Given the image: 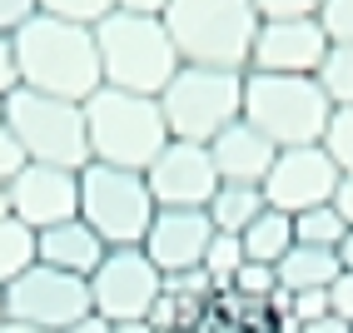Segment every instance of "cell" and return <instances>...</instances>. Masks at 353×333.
<instances>
[{"label": "cell", "instance_id": "obj_12", "mask_svg": "<svg viewBox=\"0 0 353 333\" xmlns=\"http://www.w3.org/2000/svg\"><path fill=\"white\" fill-rule=\"evenodd\" d=\"M145 184L154 194V209H204L219 189V170L209 145H190V139H170L159 159L145 170Z\"/></svg>", "mask_w": 353, "mask_h": 333}, {"label": "cell", "instance_id": "obj_15", "mask_svg": "<svg viewBox=\"0 0 353 333\" xmlns=\"http://www.w3.org/2000/svg\"><path fill=\"white\" fill-rule=\"evenodd\" d=\"M209 239H214V224H209L204 209H154L150 234H145L139 249H145L150 264L170 279V274H184V269H199Z\"/></svg>", "mask_w": 353, "mask_h": 333}, {"label": "cell", "instance_id": "obj_37", "mask_svg": "<svg viewBox=\"0 0 353 333\" xmlns=\"http://www.w3.org/2000/svg\"><path fill=\"white\" fill-rule=\"evenodd\" d=\"M170 0H114V10H130V15H164Z\"/></svg>", "mask_w": 353, "mask_h": 333}, {"label": "cell", "instance_id": "obj_45", "mask_svg": "<svg viewBox=\"0 0 353 333\" xmlns=\"http://www.w3.org/2000/svg\"><path fill=\"white\" fill-rule=\"evenodd\" d=\"M179 333H190V328H179Z\"/></svg>", "mask_w": 353, "mask_h": 333}, {"label": "cell", "instance_id": "obj_27", "mask_svg": "<svg viewBox=\"0 0 353 333\" xmlns=\"http://www.w3.org/2000/svg\"><path fill=\"white\" fill-rule=\"evenodd\" d=\"M40 15L75 20V26H90V30H95L105 15H114V0H40Z\"/></svg>", "mask_w": 353, "mask_h": 333}, {"label": "cell", "instance_id": "obj_38", "mask_svg": "<svg viewBox=\"0 0 353 333\" xmlns=\"http://www.w3.org/2000/svg\"><path fill=\"white\" fill-rule=\"evenodd\" d=\"M65 333H114V323L110 319H100V314H85V319H75Z\"/></svg>", "mask_w": 353, "mask_h": 333}, {"label": "cell", "instance_id": "obj_26", "mask_svg": "<svg viewBox=\"0 0 353 333\" xmlns=\"http://www.w3.org/2000/svg\"><path fill=\"white\" fill-rule=\"evenodd\" d=\"M229 294H239L244 303H269L279 294V269L274 264H254V259H244L239 274H234Z\"/></svg>", "mask_w": 353, "mask_h": 333}, {"label": "cell", "instance_id": "obj_9", "mask_svg": "<svg viewBox=\"0 0 353 333\" xmlns=\"http://www.w3.org/2000/svg\"><path fill=\"white\" fill-rule=\"evenodd\" d=\"M85 314H95L90 308V279H75L65 269L30 264L15 283H6V319L35 323L45 333H65Z\"/></svg>", "mask_w": 353, "mask_h": 333}, {"label": "cell", "instance_id": "obj_32", "mask_svg": "<svg viewBox=\"0 0 353 333\" xmlns=\"http://www.w3.org/2000/svg\"><path fill=\"white\" fill-rule=\"evenodd\" d=\"M30 15H40V0H0V35H15Z\"/></svg>", "mask_w": 353, "mask_h": 333}, {"label": "cell", "instance_id": "obj_33", "mask_svg": "<svg viewBox=\"0 0 353 333\" xmlns=\"http://www.w3.org/2000/svg\"><path fill=\"white\" fill-rule=\"evenodd\" d=\"M328 308H334L343 323H353V269H343L334 283H328Z\"/></svg>", "mask_w": 353, "mask_h": 333}, {"label": "cell", "instance_id": "obj_1", "mask_svg": "<svg viewBox=\"0 0 353 333\" xmlns=\"http://www.w3.org/2000/svg\"><path fill=\"white\" fill-rule=\"evenodd\" d=\"M10 40H15V70H20V85L26 90L85 105L90 94L105 85L95 30L90 26L55 20V15H30Z\"/></svg>", "mask_w": 353, "mask_h": 333}, {"label": "cell", "instance_id": "obj_41", "mask_svg": "<svg viewBox=\"0 0 353 333\" xmlns=\"http://www.w3.org/2000/svg\"><path fill=\"white\" fill-rule=\"evenodd\" d=\"M0 333H45V328H35V323H20V319H6V323H0Z\"/></svg>", "mask_w": 353, "mask_h": 333}, {"label": "cell", "instance_id": "obj_34", "mask_svg": "<svg viewBox=\"0 0 353 333\" xmlns=\"http://www.w3.org/2000/svg\"><path fill=\"white\" fill-rule=\"evenodd\" d=\"M20 85V70H15V40L0 35V94H10Z\"/></svg>", "mask_w": 353, "mask_h": 333}, {"label": "cell", "instance_id": "obj_36", "mask_svg": "<svg viewBox=\"0 0 353 333\" xmlns=\"http://www.w3.org/2000/svg\"><path fill=\"white\" fill-rule=\"evenodd\" d=\"M299 333H353V323H343L339 314H323V319H309V323H299Z\"/></svg>", "mask_w": 353, "mask_h": 333}, {"label": "cell", "instance_id": "obj_24", "mask_svg": "<svg viewBox=\"0 0 353 333\" xmlns=\"http://www.w3.org/2000/svg\"><path fill=\"white\" fill-rule=\"evenodd\" d=\"M239 264H244V244H239V234H214L209 239V249H204V279L214 283V294H224L229 283H234V274H239Z\"/></svg>", "mask_w": 353, "mask_h": 333}, {"label": "cell", "instance_id": "obj_31", "mask_svg": "<svg viewBox=\"0 0 353 333\" xmlns=\"http://www.w3.org/2000/svg\"><path fill=\"white\" fill-rule=\"evenodd\" d=\"M289 314L299 323H309V319H323V314H334L328 308V289H309V294H289Z\"/></svg>", "mask_w": 353, "mask_h": 333}, {"label": "cell", "instance_id": "obj_21", "mask_svg": "<svg viewBox=\"0 0 353 333\" xmlns=\"http://www.w3.org/2000/svg\"><path fill=\"white\" fill-rule=\"evenodd\" d=\"M30 264H40V234L30 224H20L15 214L0 219V289L15 283Z\"/></svg>", "mask_w": 353, "mask_h": 333}, {"label": "cell", "instance_id": "obj_7", "mask_svg": "<svg viewBox=\"0 0 353 333\" xmlns=\"http://www.w3.org/2000/svg\"><path fill=\"white\" fill-rule=\"evenodd\" d=\"M6 130L26 145L30 164H60V170H85L90 164L85 105L75 100L15 85L6 94Z\"/></svg>", "mask_w": 353, "mask_h": 333}, {"label": "cell", "instance_id": "obj_40", "mask_svg": "<svg viewBox=\"0 0 353 333\" xmlns=\"http://www.w3.org/2000/svg\"><path fill=\"white\" fill-rule=\"evenodd\" d=\"M339 264H343V269H353V229L343 234V244H339Z\"/></svg>", "mask_w": 353, "mask_h": 333}, {"label": "cell", "instance_id": "obj_2", "mask_svg": "<svg viewBox=\"0 0 353 333\" xmlns=\"http://www.w3.org/2000/svg\"><path fill=\"white\" fill-rule=\"evenodd\" d=\"M159 20L184 65L249 70V50L259 35L254 0H170Z\"/></svg>", "mask_w": 353, "mask_h": 333}, {"label": "cell", "instance_id": "obj_23", "mask_svg": "<svg viewBox=\"0 0 353 333\" xmlns=\"http://www.w3.org/2000/svg\"><path fill=\"white\" fill-rule=\"evenodd\" d=\"M319 90L328 94V105H353V45H328V55L319 65Z\"/></svg>", "mask_w": 353, "mask_h": 333}, {"label": "cell", "instance_id": "obj_30", "mask_svg": "<svg viewBox=\"0 0 353 333\" xmlns=\"http://www.w3.org/2000/svg\"><path fill=\"white\" fill-rule=\"evenodd\" d=\"M30 164V154H26V145H20V139L6 130V120H0V184H10L20 170H26Z\"/></svg>", "mask_w": 353, "mask_h": 333}, {"label": "cell", "instance_id": "obj_43", "mask_svg": "<svg viewBox=\"0 0 353 333\" xmlns=\"http://www.w3.org/2000/svg\"><path fill=\"white\" fill-rule=\"evenodd\" d=\"M0 323H6V289H0Z\"/></svg>", "mask_w": 353, "mask_h": 333}, {"label": "cell", "instance_id": "obj_11", "mask_svg": "<svg viewBox=\"0 0 353 333\" xmlns=\"http://www.w3.org/2000/svg\"><path fill=\"white\" fill-rule=\"evenodd\" d=\"M339 164L323 154V145H299V150H279L274 170L264 179V204L279 214H309L319 204L334 199L339 189Z\"/></svg>", "mask_w": 353, "mask_h": 333}, {"label": "cell", "instance_id": "obj_14", "mask_svg": "<svg viewBox=\"0 0 353 333\" xmlns=\"http://www.w3.org/2000/svg\"><path fill=\"white\" fill-rule=\"evenodd\" d=\"M328 55V35L319 26V15L303 20H259L249 70L264 75H319V65Z\"/></svg>", "mask_w": 353, "mask_h": 333}, {"label": "cell", "instance_id": "obj_44", "mask_svg": "<svg viewBox=\"0 0 353 333\" xmlns=\"http://www.w3.org/2000/svg\"><path fill=\"white\" fill-rule=\"evenodd\" d=\"M0 120H6V94H0Z\"/></svg>", "mask_w": 353, "mask_h": 333}, {"label": "cell", "instance_id": "obj_28", "mask_svg": "<svg viewBox=\"0 0 353 333\" xmlns=\"http://www.w3.org/2000/svg\"><path fill=\"white\" fill-rule=\"evenodd\" d=\"M319 26H323L328 45H353V0H323Z\"/></svg>", "mask_w": 353, "mask_h": 333}, {"label": "cell", "instance_id": "obj_4", "mask_svg": "<svg viewBox=\"0 0 353 333\" xmlns=\"http://www.w3.org/2000/svg\"><path fill=\"white\" fill-rule=\"evenodd\" d=\"M85 134H90V159L139 170V174L170 145V125H164L154 94H130L110 85H100L85 100Z\"/></svg>", "mask_w": 353, "mask_h": 333}, {"label": "cell", "instance_id": "obj_6", "mask_svg": "<svg viewBox=\"0 0 353 333\" xmlns=\"http://www.w3.org/2000/svg\"><path fill=\"white\" fill-rule=\"evenodd\" d=\"M159 114L170 125V139L209 145L244 114V70L179 65L174 80L159 90Z\"/></svg>", "mask_w": 353, "mask_h": 333}, {"label": "cell", "instance_id": "obj_42", "mask_svg": "<svg viewBox=\"0 0 353 333\" xmlns=\"http://www.w3.org/2000/svg\"><path fill=\"white\" fill-rule=\"evenodd\" d=\"M10 214V194H6V184H0V219Z\"/></svg>", "mask_w": 353, "mask_h": 333}, {"label": "cell", "instance_id": "obj_18", "mask_svg": "<svg viewBox=\"0 0 353 333\" xmlns=\"http://www.w3.org/2000/svg\"><path fill=\"white\" fill-rule=\"evenodd\" d=\"M274 269H279V289H284V294L328 289V283L343 274V264H339V254H334V249H303V244H294Z\"/></svg>", "mask_w": 353, "mask_h": 333}, {"label": "cell", "instance_id": "obj_5", "mask_svg": "<svg viewBox=\"0 0 353 333\" xmlns=\"http://www.w3.org/2000/svg\"><path fill=\"white\" fill-rule=\"evenodd\" d=\"M328 94L319 90L314 75H264V70H244V114L274 150H299L319 145L328 130Z\"/></svg>", "mask_w": 353, "mask_h": 333}, {"label": "cell", "instance_id": "obj_39", "mask_svg": "<svg viewBox=\"0 0 353 333\" xmlns=\"http://www.w3.org/2000/svg\"><path fill=\"white\" fill-rule=\"evenodd\" d=\"M114 333H154L150 319H130V323H114Z\"/></svg>", "mask_w": 353, "mask_h": 333}, {"label": "cell", "instance_id": "obj_25", "mask_svg": "<svg viewBox=\"0 0 353 333\" xmlns=\"http://www.w3.org/2000/svg\"><path fill=\"white\" fill-rule=\"evenodd\" d=\"M323 154L339 164V174H353V105H339L328 114V130H323Z\"/></svg>", "mask_w": 353, "mask_h": 333}, {"label": "cell", "instance_id": "obj_17", "mask_svg": "<svg viewBox=\"0 0 353 333\" xmlns=\"http://www.w3.org/2000/svg\"><path fill=\"white\" fill-rule=\"evenodd\" d=\"M105 254H110V244L80 219V214H75V219H65V224L40 229V264L65 269V274H75V279H90V274L100 269Z\"/></svg>", "mask_w": 353, "mask_h": 333}, {"label": "cell", "instance_id": "obj_19", "mask_svg": "<svg viewBox=\"0 0 353 333\" xmlns=\"http://www.w3.org/2000/svg\"><path fill=\"white\" fill-rule=\"evenodd\" d=\"M264 209H269V204H264V189H259V184H219L214 199L204 204L214 234H244Z\"/></svg>", "mask_w": 353, "mask_h": 333}, {"label": "cell", "instance_id": "obj_22", "mask_svg": "<svg viewBox=\"0 0 353 333\" xmlns=\"http://www.w3.org/2000/svg\"><path fill=\"white\" fill-rule=\"evenodd\" d=\"M343 234H348V224L334 214V204H319L309 214H294V244H303V249H334L339 254Z\"/></svg>", "mask_w": 353, "mask_h": 333}, {"label": "cell", "instance_id": "obj_29", "mask_svg": "<svg viewBox=\"0 0 353 333\" xmlns=\"http://www.w3.org/2000/svg\"><path fill=\"white\" fill-rule=\"evenodd\" d=\"M323 0H254L259 20H303V15H319Z\"/></svg>", "mask_w": 353, "mask_h": 333}, {"label": "cell", "instance_id": "obj_13", "mask_svg": "<svg viewBox=\"0 0 353 333\" xmlns=\"http://www.w3.org/2000/svg\"><path fill=\"white\" fill-rule=\"evenodd\" d=\"M10 214L20 224H30L35 234L65 224L80 214V170H60V164H26L10 184Z\"/></svg>", "mask_w": 353, "mask_h": 333}, {"label": "cell", "instance_id": "obj_16", "mask_svg": "<svg viewBox=\"0 0 353 333\" xmlns=\"http://www.w3.org/2000/svg\"><path fill=\"white\" fill-rule=\"evenodd\" d=\"M209 154H214V170H219V184H259L264 189L269 170H274V139H264L249 120H234L224 134L209 139Z\"/></svg>", "mask_w": 353, "mask_h": 333}, {"label": "cell", "instance_id": "obj_8", "mask_svg": "<svg viewBox=\"0 0 353 333\" xmlns=\"http://www.w3.org/2000/svg\"><path fill=\"white\" fill-rule=\"evenodd\" d=\"M80 219L110 249H139L154 219V194H150L145 174L90 159L80 170Z\"/></svg>", "mask_w": 353, "mask_h": 333}, {"label": "cell", "instance_id": "obj_3", "mask_svg": "<svg viewBox=\"0 0 353 333\" xmlns=\"http://www.w3.org/2000/svg\"><path fill=\"white\" fill-rule=\"evenodd\" d=\"M95 50H100V75L110 90L154 94V100L184 65L159 15H130V10L105 15L95 26Z\"/></svg>", "mask_w": 353, "mask_h": 333}, {"label": "cell", "instance_id": "obj_10", "mask_svg": "<svg viewBox=\"0 0 353 333\" xmlns=\"http://www.w3.org/2000/svg\"><path fill=\"white\" fill-rule=\"evenodd\" d=\"M159 289H164V274L150 264L145 249H110L100 269L90 274V308L110 323L150 319Z\"/></svg>", "mask_w": 353, "mask_h": 333}, {"label": "cell", "instance_id": "obj_35", "mask_svg": "<svg viewBox=\"0 0 353 333\" xmlns=\"http://www.w3.org/2000/svg\"><path fill=\"white\" fill-rule=\"evenodd\" d=\"M328 204H334V214L353 229V174H343V179H339V189H334V199H328Z\"/></svg>", "mask_w": 353, "mask_h": 333}, {"label": "cell", "instance_id": "obj_20", "mask_svg": "<svg viewBox=\"0 0 353 333\" xmlns=\"http://www.w3.org/2000/svg\"><path fill=\"white\" fill-rule=\"evenodd\" d=\"M244 244V259L254 264H279L289 249H294V214H279V209H264L259 219L239 234Z\"/></svg>", "mask_w": 353, "mask_h": 333}]
</instances>
